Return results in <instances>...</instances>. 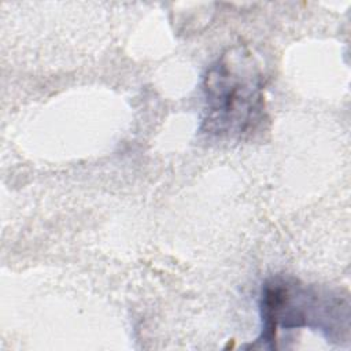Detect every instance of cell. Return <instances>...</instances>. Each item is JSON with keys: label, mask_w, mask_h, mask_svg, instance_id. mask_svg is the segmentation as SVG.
Returning <instances> with one entry per match:
<instances>
[{"label": "cell", "mask_w": 351, "mask_h": 351, "mask_svg": "<svg viewBox=\"0 0 351 351\" xmlns=\"http://www.w3.org/2000/svg\"><path fill=\"white\" fill-rule=\"evenodd\" d=\"M266 74L245 45L226 49L203 81L204 117L200 130L218 138H244L263 121Z\"/></svg>", "instance_id": "1"}, {"label": "cell", "mask_w": 351, "mask_h": 351, "mask_svg": "<svg viewBox=\"0 0 351 351\" xmlns=\"http://www.w3.org/2000/svg\"><path fill=\"white\" fill-rule=\"evenodd\" d=\"M259 313L262 330L255 347L277 348V332L308 328L321 332L328 340L341 343L350 339L348 296L306 285L300 281L274 276L261 291Z\"/></svg>", "instance_id": "2"}]
</instances>
